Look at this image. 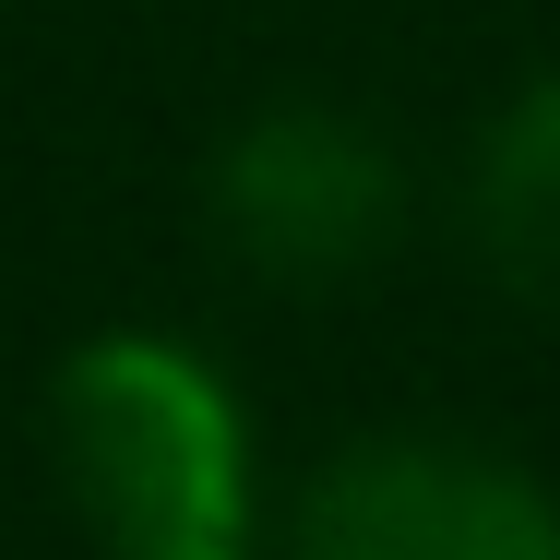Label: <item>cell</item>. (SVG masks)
I'll list each match as a JSON object with an SVG mask.
<instances>
[{
	"label": "cell",
	"instance_id": "obj_1",
	"mask_svg": "<svg viewBox=\"0 0 560 560\" xmlns=\"http://www.w3.org/2000/svg\"><path fill=\"white\" fill-rule=\"evenodd\" d=\"M60 453H72V489L108 513V537H238L250 525L238 406L203 358L155 335H108L60 370Z\"/></svg>",
	"mask_w": 560,
	"mask_h": 560
},
{
	"label": "cell",
	"instance_id": "obj_2",
	"mask_svg": "<svg viewBox=\"0 0 560 560\" xmlns=\"http://www.w3.org/2000/svg\"><path fill=\"white\" fill-rule=\"evenodd\" d=\"M299 560H560V501L501 453L370 442L311 477Z\"/></svg>",
	"mask_w": 560,
	"mask_h": 560
},
{
	"label": "cell",
	"instance_id": "obj_3",
	"mask_svg": "<svg viewBox=\"0 0 560 560\" xmlns=\"http://www.w3.org/2000/svg\"><path fill=\"white\" fill-rule=\"evenodd\" d=\"M394 215H406L394 155L335 108H275L215 155V226L275 287H335L358 262H382Z\"/></svg>",
	"mask_w": 560,
	"mask_h": 560
},
{
	"label": "cell",
	"instance_id": "obj_4",
	"mask_svg": "<svg viewBox=\"0 0 560 560\" xmlns=\"http://www.w3.org/2000/svg\"><path fill=\"white\" fill-rule=\"evenodd\" d=\"M477 238H489L513 299L560 311V84H537L489 131V155H477Z\"/></svg>",
	"mask_w": 560,
	"mask_h": 560
},
{
	"label": "cell",
	"instance_id": "obj_5",
	"mask_svg": "<svg viewBox=\"0 0 560 560\" xmlns=\"http://www.w3.org/2000/svg\"><path fill=\"white\" fill-rule=\"evenodd\" d=\"M108 560H250L238 537H119Z\"/></svg>",
	"mask_w": 560,
	"mask_h": 560
}]
</instances>
